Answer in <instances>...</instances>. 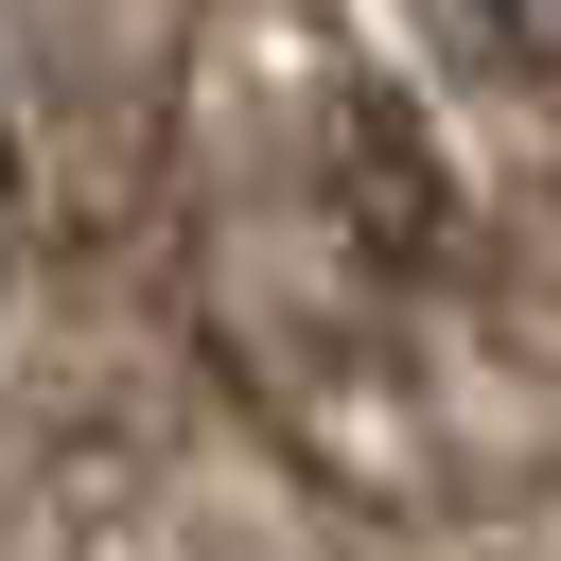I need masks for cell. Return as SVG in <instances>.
Returning <instances> with one entry per match:
<instances>
[{"mask_svg": "<svg viewBox=\"0 0 561 561\" xmlns=\"http://www.w3.org/2000/svg\"><path fill=\"white\" fill-rule=\"evenodd\" d=\"M0 263H18V140H0Z\"/></svg>", "mask_w": 561, "mask_h": 561, "instance_id": "2", "label": "cell"}, {"mask_svg": "<svg viewBox=\"0 0 561 561\" xmlns=\"http://www.w3.org/2000/svg\"><path fill=\"white\" fill-rule=\"evenodd\" d=\"M473 18H491V53H508V70H561V0H473Z\"/></svg>", "mask_w": 561, "mask_h": 561, "instance_id": "1", "label": "cell"}]
</instances>
